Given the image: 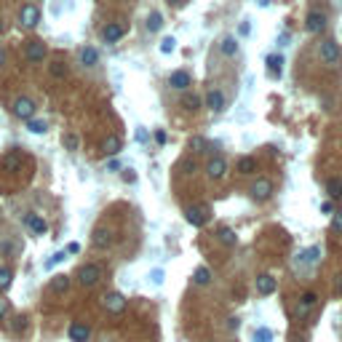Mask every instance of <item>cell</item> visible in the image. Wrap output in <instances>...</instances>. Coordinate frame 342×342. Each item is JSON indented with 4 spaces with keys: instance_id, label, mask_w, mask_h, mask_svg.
I'll list each match as a JSON object with an SVG mask.
<instances>
[{
    "instance_id": "cell-18",
    "label": "cell",
    "mask_w": 342,
    "mask_h": 342,
    "mask_svg": "<svg viewBox=\"0 0 342 342\" xmlns=\"http://www.w3.org/2000/svg\"><path fill=\"white\" fill-rule=\"evenodd\" d=\"M123 35H126V27L123 25H115V21H112V25H104V30H102V38L107 40V43H118Z\"/></svg>"
},
{
    "instance_id": "cell-1",
    "label": "cell",
    "mask_w": 342,
    "mask_h": 342,
    "mask_svg": "<svg viewBox=\"0 0 342 342\" xmlns=\"http://www.w3.org/2000/svg\"><path fill=\"white\" fill-rule=\"evenodd\" d=\"M318 56H321V62L329 64V67H339L342 64V51L334 40H321L318 43Z\"/></svg>"
},
{
    "instance_id": "cell-41",
    "label": "cell",
    "mask_w": 342,
    "mask_h": 342,
    "mask_svg": "<svg viewBox=\"0 0 342 342\" xmlns=\"http://www.w3.org/2000/svg\"><path fill=\"white\" fill-rule=\"evenodd\" d=\"M25 326H27V318H25V315H19L16 321H14V332H16V334H19V332H25Z\"/></svg>"
},
{
    "instance_id": "cell-54",
    "label": "cell",
    "mask_w": 342,
    "mask_h": 342,
    "mask_svg": "<svg viewBox=\"0 0 342 342\" xmlns=\"http://www.w3.org/2000/svg\"><path fill=\"white\" fill-rule=\"evenodd\" d=\"M3 59H6V54H3V49H0V64H3Z\"/></svg>"
},
{
    "instance_id": "cell-47",
    "label": "cell",
    "mask_w": 342,
    "mask_h": 342,
    "mask_svg": "<svg viewBox=\"0 0 342 342\" xmlns=\"http://www.w3.org/2000/svg\"><path fill=\"white\" fill-rule=\"evenodd\" d=\"M80 252V243H70L67 246V254H78Z\"/></svg>"
},
{
    "instance_id": "cell-26",
    "label": "cell",
    "mask_w": 342,
    "mask_h": 342,
    "mask_svg": "<svg viewBox=\"0 0 342 342\" xmlns=\"http://www.w3.org/2000/svg\"><path fill=\"white\" fill-rule=\"evenodd\" d=\"M326 193L329 198H342V179H337V176L326 179Z\"/></svg>"
},
{
    "instance_id": "cell-11",
    "label": "cell",
    "mask_w": 342,
    "mask_h": 342,
    "mask_svg": "<svg viewBox=\"0 0 342 342\" xmlns=\"http://www.w3.org/2000/svg\"><path fill=\"white\" fill-rule=\"evenodd\" d=\"M227 169L230 166H227V161L222 158V155H214V158L206 163V174L211 176V179H222V176L227 174Z\"/></svg>"
},
{
    "instance_id": "cell-8",
    "label": "cell",
    "mask_w": 342,
    "mask_h": 342,
    "mask_svg": "<svg viewBox=\"0 0 342 342\" xmlns=\"http://www.w3.org/2000/svg\"><path fill=\"white\" fill-rule=\"evenodd\" d=\"M11 110H14V115L21 118V121H32V115H35V102L27 99V97H19Z\"/></svg>"
},
{
    "instance_id": "cell-40",
    "label": "cell",
    "mask_w": 342,
    "mask_h": 342,
    "mask_svg": "<svg viewBox=\"0 0 342 342\" xmlns=\"http://www.w3.org/2000/svg\"><path fill=\"white\" fill-rule=\"evenodd\" d=\"M332 227H334V233H342V211L332 214Z\"/></svg>"
},
{
    "instance_id": "cell-3",
    "label": "cell",
    "mask_w": 342,
    "mask_h": 342,
    "mask_svg": "<svg viewBox=\"0 0 342 342\" xmlns=\"http://www.w3.org/2000/svg\"><path fill=\"white\" fill-rule=\"evenodd\" d=\"M185 217H187V222H190L193 227H203L209 222V217H211V209L206 203H195V206H190L185 211Z\"/></svg>"
},
{
    "instance_id": "cell-49",
    "label": "cell",
    "mask_w": 342,
    "mask_h": 342,
    "mask_svg": "<svg viewBox=\"0 0 342 342\" xmlns=\"http://www.w3.org/2000/svg\"><path fill=\"white\" fill-rule=\"evenodd\" d=\"M238 326H241L238 318H227V329H238Z\"/></svg>"
},
{
    "instance_id": "cell-19",
    "label": "cell",
    "mask_w": 342,
    "mask_h": 342,
    "mask_svg": "<svg viewBox=\"0 0 342 342\" xmlns=\"http://www.w3.org/2000/svg\"><path fill=\"white\" fill-rule=\"evenodd\" d=\"M27 59H30L32 64L43 62V59H45V45H43L40 40H30V43H27Z\"/></svg>"
},
{
    "instance_id": "cell-22",
    "label": "cell",
    "mask_w": 342,
    "mask_h": 342,
    "mask_svg": "<svg viewBox=\"0 0 342 342\" xmlns=\"http://www.w3.org/2000/svg\"><path fill=\"white\" fill-rule=\"evenodd\" d=\"M121 147H123L121 136H118V134H110L107 139H104V145H102V152H104V155H118V152H121Z\"/></svg>"
},
{
    "instance_id": "cell-28",
    "label": "cell",
    "mask_w": 342,
    "mask_h": 342,
    "mask_svg": "<svg viewBox=\"0 0 342 342\" xmlns=\"http://www.w3.org/2000/svg\"><path fill=\"white\" fill-rule=\"evenodd\" d=\"M67 289H70V276H54V281H51V291L64 294Z\"/></svg>"
},
{
    "instance_id": "cell-42",
    "label": "cell",
    "mask_w": 342,
    "mask_h": 342,
    "mask_svg": "<svg viewBox=\"0 0 342 342\" xmlns=\"http://www.w3.org/2000/svg\"><path fill=\"white\" fill-rule=\"evenodd\" d=\"M150 278H152V284H155V286H161L163 284V270H152Z\"/></svg>"
},
{
    "instance_id": "cell-37",
    "label": "cell",
    "mask_w": 342,
    "mask_h": 342,
    "mask_svg": "<svg viewBox=\"0 0 342 342\" xmlns=\"http://www.w3.org/2000/svg\"><path fill=\"white\" fill-rule=\"evenodd\" d=\"M64 259H67V252H56L51 259H49V262H45V270H51L54 265H59V262H64Z\"/></svg>"
},
{
    "instance_id": "cell-33",
    "label": "cell",
    "mask_w": 342,
    "mask_h": 342,
    "mask_svg": "<svg viewBox=\"0 0 342 342\" xmlns=\"http://www.w3.org/2000/svg\"><path fill=\"white\" fill-rule=\"evenodd\" d=\"M158 49H161V54H174L176 51V38H171V35H169V38H163Z\"/></svg>"
},
{
    "instance_id": "cell-23",
    "label": "cell",
    "mask_w": 342,
    "mask_h": 342,
    "mask_svg": "<svg viewBox=\"0 0 342 342\" xmlns=\"http://www.w3.org/2000/svg\"><path fill=\"white\" fill-rule=\"evenodd\" d=\"M219 51L225 56H235L238 54V38H235V35H225V38L219 40Z\"/></svg>"
},
{
    "instance_id": "cell-5",
    "label": "cell",
    "mask_w": 342,
    "mask_h": 342,
    "mask_svg": "<svg viewBox=\"0 0 342 342\" xmlns=\"http://www.w3.org/2000/svg\"><path fill=\"white\" fill-rule=\"evenodd\" d=\"M305 30H308L310 35H321L326 30V14L321 8H313L308 16H305Z\"/></svg>"
},
{
    "instance_id": "cell-32",
    "label": "cell",
    "mask_w": 342,
    "mask_h": 342,
    "mask_svg": "<svg viewBox=\"0 0 342 342\" xmlns=\"http://www.w3.org/2000/svg\"><path fill=\"white\" fill-rule=\"evenodd\" d=\"M27 131L30 134H45L49 131V123L45 121H27Z\"/></svg>"
},
{
    "instance_id": "cell-36",
    "label": "cell",
    "mask_w": 342,
    "mask_h": 342,
    "mask_svg": "<svg viewBox=\"0 0 342 342\" xmlns=\"http://www.w3.org/2000/svg\"><path fill=\"white\" fill-rule=\"evenodd\" d=\"M11 286V270L8 267H0V291Z\"/></svg>"
},
{
    "instance_id": "cell-14",
    "label": "cell",
    "mask_w": 342,
    "mask_h": 342,
    "mask_svg": "<svg viewBox=\"0 0 342 342\" xmlns=\"http://www.w3.org/2000/svg\"><path fill=\"white\" fill-rule=\"evenodd\" d=\"M91 243L97 246V249H110L112 246V230L110 227H97L91 235Z\"/></svg>"
},
{
    "instance_id": "cell-7",
    "label": "cell",
    "mask_w": 342,
    "mask_h": 342,
    "mask_svg": "<svg viewBox=\"0 0 342 342\" xmlns=\"http://www.w3.org/2000/svg\"><path fill=\"white\" fill-rule=\"evenodd\" d=\"M102 305H104V310H107V313L118 315V313L126 310V297H123V294H118V291H110V294H104Z\"/></svg>"
},
{
    "instance_id": "cell-25",
    "label": "cell",
    "mask_w": 342,
    "mask_h": 342,
    "mask_svg": "<svg viewBox=\"0 0 342 342\" xmlns=\"http://www.w3.org/2000/svg\"><path fill=\"white\" fill-rule=\"evenodd\" d=\"M254 171H257V161H254L252 155H243V158H238V174L249 176V174H254Z\"/></svg>"
},
{
    "instance_id": "cell-29",
    "label": "cell",
    "mask_w": 342,
    "mask_h": 342,
    "mask_svg": "<svg viewBox=\"0 0 342 342\" xmlns=\"http://www.w3.org/2000/svg\"><path fill=\"white\" fill-rule=\"evenodd\" d=\"M182 107L190 110V112H195V110L200 107V97H195V94H185V97H182Z\"/></svg>"
},
{
    "instance_id": "cell-12",
    "label": "cell",
    "mask_w": 342,
    "mask_h": 342,
    "mask_svg": "<svg viewBox=\"0 0 342 342\" xmlns=\"http://www.w3.org/2000/svg\"><path fill=\"white\" fill-rule=\"evenodd\" d=\"M315 302H318V294L315 291H305L300 297V305H297V318H308L310 310L315 308Z\"/></svg>"
},
{
    "instance_id": "cell-9",
    "label": "cell",
    "mask_w": 342,
    "mask_h": 342,
    "mask_svg": "<svg viewBox=\"0 0 342 342\" xmlns=\"http://www.w3.org/2000/svg\"><path fill=\"white\" fill-rule=\"evenodd\" d=\"M206 107L214 110V112H225V107H227L225 91H222V88H211V91L206 94Z\"/></svg>"
},
{
    "instance_id": "cell-31",
    "label": "cell",
    "mask_w": 342,
    "mask_h": 342,
    "mask_svg": "<svg viewBox=\"0 0 342 342\" xmlns=\"http://www.w3.org/2000/svg\"><path fill=\"white\" fill-rule=\"evenodd\" d=\"M254 342H273V332L267 326H257L254 329Z\"/></svg>"
},
{
    "instance_id": "cell-51",
    "label": "cell",
    "mask_w": 342,
    "mask_h": 342,
    "mask_svg": "<svg viewBox=\"0 0 342 342\" xmlns=\"http://www.w3.org/2000/svg\"><path fill=\"white\" fill-rule=\"evenodd\" d=\"M6 310H8V302H6V300H0V318H3Z\"/></svg>"
},
{
    "instance_id": "cell-53",
    "label": "cell",
    "mask_w": 342,
    "mask_h": 342,
    "mask_svg": "<svg viewBox=\"0 0 342 342\" xmlns=\"http://www.w3.org/2000/svg\"><path fill=\"white\" fill-rule=\"evenodd\" d=\"M171 6H185V0H169Z\"/></svg>"
},
{
    "instance_id": "cell-30",
    "label": "cell",
    "mask_w": 342,
    "mask_h": 342,
    "mask_svg": "<svg viewBox=\"0 0 342 342\" xmlns=\"http://www.w3.org/2000/svg\"><path fill=\"white\" fill-rule=\"evenodd\" d=\"M145 27H147L150 32H158V30L163 27V16L158 14V11H152V14L147 16V25H145Z\"/></svg>"
},
{
    "instance_id": "cell-52",
    "label": "cell",
    "mask_w": 342,
    "mask_h": 342,
    "mask_svg": "<svg viewBox=\"0 0 342 342\" xmlns=\"http://www.w3.org/2000/svg\"><path fill=\"white\" fill-rule=\"evenodd\" d=\"M334 289H337V294H342V276H337V284H334Z\"/></svg>"
},
{
    "instance_id": "cell-10",
    "label": "cell",
    "mask_w": 342,
    "mask_h": 342,
    "mask_svg": "<svg viewBox=\"0 0 342 342\" xmlns=\"http://www.w3.org/2000/svg\"><path fill=\"white\" fill-rule=\"evenodd\" d=\"M169 86L176 88V91H187V88L193 86V78H190L187 70H174V73L169 75Z\"/></svg>"
},
{
    "instance_id": "cell-6",
    "label": "cell",
    "mask_w": 342,
    "mask_h": 342,
    "mask_svg": "<svg viewBox=\"0 0 342 342\" xmlns=\"http://www.w3.org/2000/svg\"><path fill=\"white\" fill-rule=\"evenodd\" d=\"M19 21H21V27H27V30L38 27V21H40V8H38V6H32V3L21 6V11H19Z\"/></svg>"
},
{
    "instance_id": "cell-55",
    "label": "cell",
    "mask_w": 342,
    "mask_h": 342,
    "mask_svg": "<svg viewBox=\"0 0 342 342\" xmlns=\"http://www.w3.org/2000/svg\"><path fill=\"white\" fill-rule=\"evenodd\" d=\"M3 30H6V25H3V19H0V35H3Z\"/></svg>"
},
{
    "instance_id": "cell-4",
    "label": "cell",
    "mask_w": 342,
    "mask_h": 342,
    "mask_svg": "<svg viewBox=\"0 0 342 342\" xmlns=\"http://www.w3.org/2000/svg\"><path fill=\"white\" fill-rule=\"evenodd\" d=\"M249 193H252L254 200H267V198H273L276 185H273V179H267V176H259V179L249 187Z\"/></svg>"
},
{
    "instance_id": "cell-13",
    "label": "cell",
    "mask_w": 342,
    "mask_h": 342,
    "mask_svg": "<svg viewBox=\"0 0 342 342\" xmlns=\"http://www.w3.org/2000/svg\"><path fill=\"white\" fill-rule=\"evenodd\" d=\"M265 64H267V78L278 80L281 75H284V56H281V54H270L265 59Z\"/></svg>"
},
{
    "instance_id": "cell-24",
    "label": "cell",
    "mask_w": 342,
    "mask_h": 342,
    "mask_svg": "<svg viewBox=\"0 0 342 342\" xmlns=\"http://www.w3.org/2000/svg\"><path fill=\"white\" fill-rule=\"evenodd\" d=\"M217 238H219V243H225V246H235V243H238V235H235L233 227H219Z\"/></svg>"
},
{
    "instance_id": "cell-48",
    "label": "cell",
    "mask_w": 342,
    "mask_h": 342,
    "mask_svg": "<svg viewBox=\"0 0 342 342\" xmlns=\"http://www.w3.org/2000/svg\"><path fill=\"white\" fill-rule=\"evenodd\" d=\"M107 171H121V163H118V161H110V163H107Z\"/></svg>"
},
{
    "instance_id": "cell-34",
    "label": "cell",
    "mask_w": 342,
    "mask_h": 342,
    "mask_svg": "<svg viewBox=\"0 0 342 342\" xmlns=\"http://www.w3.org/2000/svg\"><path fill=\"white\" fill-rule=\"evenodd\" d=\"M62 142H64V147H67L70 152H75L78 145H80V139H78L75 134H64V136H62Z\"/></svg>"
},
{
    "instance_id": "cell-21",
    "label": "cell",
    "mask_w": 342,
    "mask_h": 342,
    "mask_svg": "<svg viewBox=\"0 0 342 342\" xmlns=\"http://www.w3.org/2000/svg\"><path fill=\"white\" fill-rule=\"evenodd\" d=\"M25 225H27L35 235H45V230H49L45 219H43V217H38V214H27V217H25Z\"/></svg>"
},
{
    "instance_id": "cell-39",
    "label": "cell",
    "mask_w": 342,
    "mask_h": 342,
    "mask_svg": "<svg viewBox=\"0 0 342 342\" xmlns=\"http://www.w3.org/2000/svg\"><path fill=\"white\" fill-rule=\"evenodd\" d=\"M19 163H21V158H19V152H11V155L6 158V166H8V169H14V171L19 169Z\"/></svg>"
},
{
    "instance_id": "cell-17",
    "label": "cell",
    "mask_w": 342,
    "mask_h": 342,
    "mask_svg": "<svg viewBox=\"0 0 342 342\" xmlns=\"http://www.w3.org/2000/svg\"><path fill=\"white\" fill-rule=\"evenodd\" d=\"M318 259H321V246H310V249H305L297 254V262L300 265H318Z\"/></svg>"
},
{
    "instance_id": "cell-44",
    "label": "cell",
    "mask_w": 342,
    "mask_h": 342,
    "mask_svg": "<svg viewBox=\"0 0 342 342\" xmlns=\"http://www.w3.org/2000/svg\"><path fill=\"white\" fill-rule=\"evenodd\" d=\"M252 32V25H249V21H241V27H238V35H243V38H246V35H249Z\"/></svg>"
},
{
    "instance_id": "cell-46",
    "label": "cell",
    "mask_w": 342,
    "mask_h": 342,
    "mask_svg": "<svg viewBox=\"0 0 342 342\" xmlns=\"http://www.w3.org/2000/svg\"><path fill=\"white\" fill-rule=\"evenodd\" d=\"M155 142L158 145H166V131H163V128H158V131H155Z\"/></svg>"
},
{
    "instance_id": "cell-27",
    "label": "cell",
    "mask_w": 342,
    "mask_h": 342,
    "mask_svg": "<svg viewBox=\"0 0 342 342\" xmlns=\"http://www.w3.org/2000/svg\"><path fill=\"white\" fill-rule=\"evenodd\" d=\"M193 281H195L198 286H206L209 281H211V270H209L206 265H200V267L195 270V273H193Z\"/></svg>"
},
{
    "instance_id": "cell-38",
    "label": "cell",
    "mask_w": 342,
    "mask_h": 342,
    "mask_svg": "<svg viewBox=\"0 0 342 342\" xmlns=\"http://www.w3.org/2000/svg\"><path fill=\"white\" fill-rule=\"evenodd\" d=\"M51 75H54V78H64V75H67L64 62H54V64H51Z\"/></svg>"
},
{
    "instance_id": "cell-2",
    "label": "cell",
    "mask_w": 342,
    "mask_h": 342,
    "mask_svg": "<svg viewBox=\"0 0 342 342\" xmlns=\"http://www.w3.org/2000/svg\"><path fill=\"white\" fill-rule=\"evenodd\" d=\"M102 273H104L102 265H94V262H91V265H83V267L78 270V284H80V286H86V289H91V286H97V284H99Z\"/></svg>"
},
{
    "instance_id": "cell-15",
    "label": "cell",
    "mask_w": 342,
    "mask_h": 342,
    "mask_svg": "<svg viewBox=\"0 0 342 342\" xmlns=\"http://www.w3.org/2000/svg\"><path fill=\"white\" fill-rule=\"evenodd\" d=\"M278 289V281L270 276V273H262V276H257V291L262 294V297H270Z\"/></svg>"
},
{
    "instance_id": "cell-16",
    "label": "cell",
    "mask_w": 342,
    "mask_h": 342,
    "mask_svg": "<svg viewBox=\"0 0 342 342\" xmlns=\"http://www.w3.org/2000/svg\"><path fill=\"white\" fill-rule=\"evenodd\" d=\"M70 339L73 342H88V337H91V329L86 326V324H80V321H75V324H70Z\"/></svg>"
},
{
    "instance_id": "cell-43",
    "label": "cell",
    "mask_w": 342,
    "mask_h": 342,
    "mask_svg": "<svg viewBox=\"0 0 342 342\" xmlns=\"http://www.w3.org/2000/svg\"><path fill=\"white\" fill-rule=\"evenodd\" d=\"M147 139H150V136H147V131H145L142 126H139V128H136V142H142V145H145Z\"/></svg>"
},
{
    "instance_id": "cell-50",
    "label": "cell",
    "mask_w": 342,
    "mask_h": 342,
    "mask_svg": "<svg viewBox=\"0 0 342 342\" xmlns=\"http://www.w3.org/2000/svg\"><path fill=\"white\" fill-rule=\"evenodd\" d=\"M123 179H126V182H134V179H136V176H134V171H131V169H128V171L123 174Z\"/></svg>"
},
{
    "instance_id": "cell-20",
    "label": "cell",
    "mask_w": 342,
    "mask_h": 342,
    "mask_svg": "<svg viewBox=\"0 0 342 342\" xmlns=\"http://www.w3.org/2000/svg\"><path fill=\"white\" fill-rule=\"evenodd\" d=\"M78 56H80V64L83 67H97V62H99V51L94 45H83Z\"/></svg>"
},
{
    "instance_id": "cell-35",
    "label": "cell",
    "mask_w": 342,
    "mask_h": 342,
    "mask_svg": "<svg viewBox=\"0 0 342 342\" xmlns=\"http://www.w3.org/2000/svg\"><path fill=\"white\" fill-rule=\"evenodd\" d=\"M206 147H209V145H206L203 136H193V139H190V150H193V152H206Z\"/></svg>"
},
{
    "instance_id": "cell-45",
    "label": "cell",
    "mask_w": 342,
    "mask_h": 342,
    "mask_svg": "<svg viewBox=\"0 0 342 342\" xmlns=\"http://www.w3.org/2000/svg\"><path fill=\"white\" fill-rule=\"evenodd\" d=\"M321 211H324V214H334V206H332V200H324V203H321Z\"/></svg>"
}]
</instances>
